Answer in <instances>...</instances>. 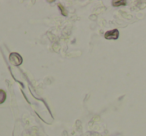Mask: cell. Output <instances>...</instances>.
<instances>
[{"label": "cell", "instance_id": "3957f363", "mask_svg": "<svg viewBox=\"0 0 146 136\" xmlns=\"http://www.w3.org/2000/svg\"><path fill=\"white\" fill-rule=\"evenodd\" d=\"M5 99H6V93L4 90L0 89V104H2L5 101Z\"/></svg>", "mask_w": 146, "mask_h": 136}, {"label": "cell", "instance_id": "5b68a950", "mask_svg": "<svg viewBox=\"0 0 146 136\" xmlns=\"http://www.w3.org/2000/svg\"><path fill=\"white\" fill-rule=\"evenodd\" d=\"M58 7H59V9H60V10H61V12H62V14H64L65 16H66V15H67V11H66V9H65L64 7H62V5H61V4H59V5H58Z\"/></svg>", "mask_w": 146, "mask_h": 136}, {"label": "cell", "instance_id": "6da1fadb", "mask_svg": "<svg viewBox=\"0 0 146 136\" xmlns=\"http://www.w3.org/2000/svg\"><path fill=\"white\" fill-rule=\"evenodd\" d=\"M9 60H10V62L12 63L13 65H15V66H19V65H21L23 62L22 57L16 52L11 53L10 56H9Z\"/></svg>", "mask_w": 146, "mask_h": 136}, {"label": "cell", "instance_id": "7a4b0ae2", "mask_svg": "<svg viewBox=\"0 0 146 136\" xmlns=\"http://www.w3.org/2000/svg\"><path fill=\"white\" fill-rule=\"evenodd\" d=\"M104 37H105V39H113V40H116V39H118V37H119V31H118V29H113V30H110V31H107V32L104 34Z\"/></svg>", "mask_w": 146, "mask_h": 136}, {"label": "cell", "instance_id": "277c9868", "mask_svg": "<svg viewBox=\"0 0 146 136\" xmlns=\"http://www.w3.org/2000/svg\"><path fill=\"white\" fill-rule=\"evenodd\" d=\"M112 4H113V6H121V5L126 4V1H113Z\"/></svg>", "mask_w": 146, "mask_h": 136}]
</instances>
